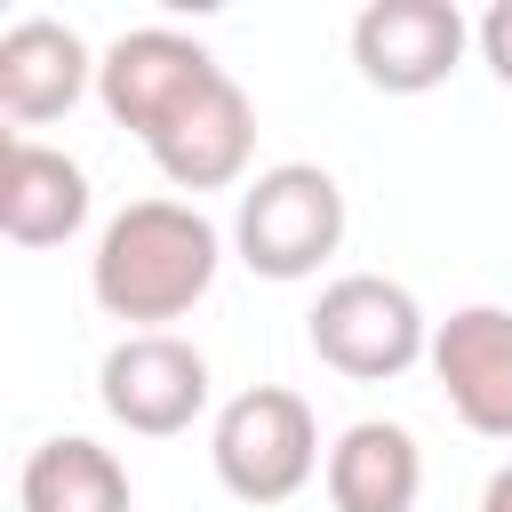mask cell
<instances>
[{"instance_id":"30bf717a","label":"cell","mask_w":512,"mask_h":512,"mask_svg":"<svg viewBox=\"0 0 512 512\" xmlns=\"http://www.w3.org/2000/svg\"><path fill=\"white\" fill-rule=\"evenodd\" d=\"M96 88V56L72 24L56 16H16L0 32V112L16 128H40V120H64L80 96Z\"/></svg>"},{"instance_id":"6da1fadb","label":"cell","mask_w":512,"mask_h":512,"mask_svg":"<svg viewBox=\"0 0 512 512\" xmlns=\"http://www.w3.org/2000/svg\"><path fill=\"white\" fill-rule=\"evenodd\" d=\"M224 264V232L192 200H128L88 256V296L104 320H128V336H152L184 320Z\"/></svg>"},{"instance_id":"7a4b0ae2","label":"cell","mask_w":512,"mask_h":512,"mask_svg":"<svg viewBox=\"0 0 512 512\" xmlns=\"http://www.w3.org/2000/svg\"><path fill=\"white\" fill-rule=\"evenodd\" d=\"M344 248V184L312 160L256 168L232 208V256L256 280H312Z\"/></svg>"},{"instance_id":"52a82bcc","label":"cell","mask_w":512,"mask_h":512,"mask_svg":"<svg viewBox=\"0 0 512 512\" xmlns=\"http://www.w3.org/2000/svg\"><path fill=\"white\" fill-rule=\"evenodd\" d=\"M472 48L456 0H368L352 16V64L376 96H432Z\"/></svg>"},{"instance_id":"8fae6325","label":"cell","mask_w":512,"mask_h":512,"mask_svg":"<svg viewBox=\"0 0 512 512\" xmlns=\"http://www.w3.org/2000/svg\"><path fill=\"white\" fill-rule=\"evenodd\" d=\"M88 224V168L40 136H8L0 152V232L16 248H64Z\"/></svg>"},{"instance_id":"5b68a950","label":"cell","mask_w":512,"mask_h":512,"mask_svg":"<svg viewBox=\"0 0 512 512\" xmlns=\"http://www.w3.org/2000/svg\"><path fill=\"white\" fill-rule=\"evenodd\" d=\"M216 80H224V64H216L200 40L168 32V24L120 32V40L96 56V104H104V120L128 128L136 144H152V136H160L192 96H208Z\"/></svg>"},{"instance_id":"9a60e30c","label":"cell","mask_w":512,"mask_h":512,"mask_svg":"<svg viewBox=\"0 0 512 512\" xmlns=\"http://www.w3.org/2000/svg\"><path fill=\"white\" fill-rule=\"evenodd\" d=\"M480 512H512V464H496V472H488V488H480Z\"/></svg>"},{"instance_id":"277c9868","label":"cell","mask_w":512,"mask_h":512,"mask_svg":"<svg viewBox=\"0 0 512 512\" xmlns=\"http://www.w3.org/2000/svg\"><path fill=\"white\" fill-rule=\"evenodd\" d=\"M208 464L240 504H288L312 472H320V424L312 400L288 384H248L216 408L208 432Z\"/></svg>"},{"instance_id":"9c48e42d","label":"cell","mask_w":512,"mask_h":512,"mask_svg":"<svg viewBox=\"0 0 512 512\" xmlns=\"http://www.w3.org/2000/svg\"><path fill=\"white\" fill-rule=\"evenodd\" d=\"M152 168L176 184V192H224V184H240L248 176V152H256V104H248V88L224 72L208 96H192L152 144Z\"/></svg>"},{"instance_id":"4fadbf2b","label":"cell","mask_w":512,"mask_h":512,"mask_svg":"<svg viewBox=\"0 0 512 512\" xmlns=\"http://www.w3.org/2000/svg\"><path fill=\"white\" fill-rule=\"evenodd\" d=\"M16 504L24 512H128V472L88 432H56V440H40L24 456Z\"/></svg>"},{"instance_id":"ba28073f","label":"cell","mask_w":512,"mask_h":512,"mask_svg":"<svg viewBox=\"0 0 512 512\" xmlns=\"http://www.w3.org/2000/svg\"><path fill=\"white\" fill-rule=\"evenodd\" d=\"M432 384L448 392L464 432L512 440V312L464 304V312L432 320Z\"/></svg>"},{"instance_id":"3957f363","label":"cell","mask_w":512,"mask_h":512,"mask_svg":"<svg viewBox=\"0 0 512 512\" xmlns=\"http://www.w3.org/2000/svg\"><path fill=\"white\" fill-rule=\"evenodd\" d=\"M304 344L320 352V368L352 376V384H392L416 360H432V320L424 304L384 280V272H344L320 288V304L304 312Z\"/></svg>"},{"instance_id":"7c38bea8","label":"cell","mask_w":512,"mask_h":512,"mask_svg":"<svg viewBox=\"0 0 512 512\" xmlns=\"http://www.w3.org/2000/svg\"><path fill=\"white\" fill-rule=\"evenodd\" d=\"M320 480H328L336 512H416V496H424V448H416L408 424L360 416V424L336 432Z\"/></svg>"},{"instance_id":"8992f818","label":"cell","mask_w":512,"mask_h":512,"mask_svg":"<svg viewBox=\"0 0 512 512\" xmlns=\"http://www.w3.org/2000/svg\"><path fill=\"white\" fill-rule=\"evenodd\" d=\"M96 400L120 432L136 440H176L200 424L208 408V352L184 344L176 328H152V336H120L96 368Z\"/></svg>"},{"instance_id":"5bb4252c","label":"cell","mask_w":512,"mask_h":512,"mask_svg":"<svg viewBox=\"0 0 512 512\" xmlns=\"http://www.w3.org/2000/svg\"><path fill=\"white\" fill-rule=\"evenodd\" d=\"M472 40H480V64H488V72L512 88V0H496V8L472 24Z\"/></svg>"}]
</instances>
